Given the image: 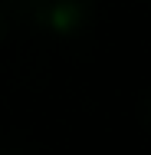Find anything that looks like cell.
<instances>
[{
	"instance_id": "2",
	"label": "cell",
	"mask_w": 151,
	"mask_h": 155,
	"mask_svg": "<svg viewBox=\"0 0 151 155\" xmlns=\"http://www.w3.org/2000/svg\"><path fill=\"white\" fill-rule=\"evenodd\" d=\"M141 122H145V129L151 132V89H148V96H145V102H141Z\"/></svg>"
},
{
	"instance_id": "3",
	"label": "cell",
	"mask_w": 151,
	"mask_h": 155,
	"mask_svg": "<svg viewBox=\"0 0 151 155\" xmlns=\"http://www.w3.org/2000/svg\"><path fill=\"white\" fill-rule=\"evenodd\" d=\"M7 30H10V23H7V13L0 10V46H3V40H7Z\"/></svg>"
},
{
	"instance_id": "1",
	"label": "cell",
	"mask_w": 151,
	"mask_h": 155,
	"mask_svg": "<svg viewBox=\"0 0 151 155\" xmlns=\"http://www.w3.org/2000/svg\"><path fill=\"white\" fill-rule=\"evenodd\" d=\"M20 20L46 36H79L95 23V0H13Z\"/></svg>"
}]
</instances>
